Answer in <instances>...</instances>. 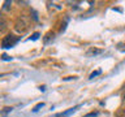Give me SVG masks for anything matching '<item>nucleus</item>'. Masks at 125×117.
Listing matches in <instances>:
<instances>
[{
	"label": "nucleus",
	"instance_id": "nucleus-3",
	"mask_svg": "<svg viewBox=\"0 0 125 117\" xmlns=\"http://www.w3.org/2000/svg\"><path fill=\"white\" fill-rule=\"evenodd\" d=\"M77 108H78V105H77V107H73V108L68 109L66 112L59 113V115H56V117H66V116H69V115H72V113H74V112H76V111H77Z\"/></svg>",
	"mask_w": 125,
	"mask_h": 117
},
{
	"label": "nucleus",
	"instance_id": "nucleus-11",
	"mask_svg": "<svg viewBox=\"0 0 125 117\" xmlns=\"http://www.w3.org/2000/svg\"><path fill=\"white\" fill-rule=\"evenodd\" d=\"M96 116H98V112H91L89 115H86L85 117H96Z\"/></svg>",
	"mask_w": 125,
	"mask_h": 117
},
{
	"label": "nucleus",
	"instance_id": "nucleus-13",
	"mask_svg": "<svg viewBox=\"0 0 125 117\" xmlns=\"http://www.w3.org/2000/svg\"><path fill=\"white\" fill-rule=\"evenodd\" d=\"M1 58H3V60H4V61H8V60H12V57H9V56H7V55H3V57H1Z\"/></svg>",
	"mask_w": 125,
	"mask_h": 117
},
{
	"label": "nucleus",
	"instance_id": "nucleus-8",
	"mask_svg": "<svg viewBox=\"0 0 125 117\" xmlns=\"http://www.w3.org/2000/svg\"><path fill=\"white\" fill-rule=\"evenodd\" d=\"M12 109H13V108H12V107H5V108H4L3 109V116H5L7 115V113H9V112H12Z\"/></svg>",
	"mask_w": 125,
	"mask_h": 117
},
{
	"label": "nucleus",
	"instance_id": "nucleus-14",
	"mask_svg": "<svg viewBox=\"0 0 125 117\" xmlns=\"http://www.w3.org/2000/svg\"><path fill=\"white\" fill-rule=\"evenodd\" d=\"M124 99H125V96H124Z\"/></svg>",
	"mask_w": 125,
	"mask_h": 117
},
{
	"label": "nucleus",
	"instance_id": "nucleus-4",
	"mask_svg": "<svg viewBox=\"0 0 125 117\" xmlns=\"http://www.w3.org/2000/svg\"><path fill=\"white\" fill-rule=\"evenodd\" d=\"M102 53V49H98V48H89L87 51V56H91V55H99Z\"/></svg>",
	"mask_w": 125,
	"mask_h": 117
},
{
	"label": "nucleus",
	"instance_id": "nucleus-9",
	"mask_svg": "<svg viewBox=\"0 0 125 117\" xmlns=\"http://www.w3.org/2000/svg\"><path fill=\"white\" fill-rule=\"evenodd\" d=\"M117 117H125V109H121V111L117 112Z\"/></svg>",
	"mask_w": 125,
	"mask_h": 117
},
{
	"label": "nucleus",
	"instance_id": "nucleus-12",
	"mask_svg": "<svg viewBox=\"0 0 125 117\" xmlns=\"http://www.w3.org/2000/svg\"><path fill=\"white\" fill-rule=\"evenodd\" d=\"M39 38V33H35L34 35H33V37H31L30 39H33V40H37V39Z\"/></svg>",
	"mask_w": 125,
	"mask_h": 117
},
{
	"label": "nucleus",
	"instance_id": "nucleus-5",
	"mask_svg": "<svg viewBox=\"0 0 125 117\" xmlns=\"http://www.w3.org/2000/svg\"><path fill=\"white\" fill-rule=\"evenodd\" d=\"M43 107H44V103H38V104H37V105H35V107L33 108V112H38L39 109L43 108Z\"/></svg>",
	"mask_w": 125,
	"mask_h": 117
},
{
	"label": "nucleus",
	"instance_id": "nucleus-6",
	"mask_svg": "<svg viewBox=\"0 0 125 117\" xmlns=\"http://www.w3.org/2000/svg\"><path fill=\"white\" fill-rule=\"evenodd\" d=\"M0 30H1V31L5 30V20H4L3 17L0 18Z\"/></svg>",
	"mask_w": 125,
	"mask_h": 117
},
{
	"label": "nucleus",
	"instance_id": "nucleus-10",
	"mask_svg": "<svg viewBox=\"0 0 125 117\" xmlns=\"http://www.w3.org/2000/svg\"><path fill=\"white\" fill-rule=\"evenodd\" d=\"M9 4H12V3H10V1H5V3H4L3 10H7V9H9Z\"/></svg>",
	"mask_w": 125,
	"mask_h": 117
},
{
	"label": "nucleus",
	"instance_id": "nucleus-2",
	"mask_svg": "<svg viewBox=\"0 0 125 117\" xmlns=\"http://www.w3.org/2000/svg\"><path fill=\"white\" fill-rule=\"evenodd\" d=\"M27 26H29V23H27L26 18L23 17V16H21V17L17 18V21H16V30L18 31V33H25V31L27 30Z\"/></svg>",
	"mask_w": 125,
	"mask_h": 117
},
{
	"label": "nucleus",
	"instance_id": "nucleus-7",
	"mask_svg": "<svg viewBox=\"0 0 125 117\" xmlns=\"http://www.w3.org/2000/svg\"><path fill=\"white\" fill-rule=\"evenodd\" d=\"M100 73H102V70H100V69H99V70H96V72H93L91 74H90V77H89V78H90V79H93V78H94V77H96V76H99V74H100Z\"/></svg>",
	"mask_w": 125,
	"mask_h": 117
},
{
	"label": "nucleus",
	"instance_id": "nucleus-1",
	"mask_svg": "<svg viewBox=\"0 0 125 117\" xmlns=\"http://www.w3.org/2000/svg\"><path fill=\"white\" fill-rule=\"evenodd\" d=\"M18 40H20L18 37H16V35H13V34H8L3 38V40H1V48H4V49L12 48Z\"/></svg>",
	"mask_w": 125,
	"mask_h": 117
}]
</instances>
